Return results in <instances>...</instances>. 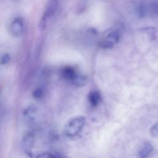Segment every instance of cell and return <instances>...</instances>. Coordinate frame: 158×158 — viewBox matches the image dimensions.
Listing matches in <instances>:
<instances>
[{
  "instance_id": "obj_2",
  "label": "cell",
  "mask_w": 158,
  "mask_h": 158,
  "mask_svg": "<svg viewBox=\"0 0 158 158\" xmlns=\"http://www.w3.org/2000/svg\"><path fill=\"white\" fill-rule=\"evenodd\" d=\"M120 38V32L117 30H114L110 32L106 37L101 41V46L104 48H112L117 44Z\"/></svg>"
},
{
  "instance_id": "obj_3",
  "label": "cell",
  "mask_w": 158,
  "mask_h": 158,
  "mask_svg": "<svg viewBox=\"0 0 158 158\" xmlns=\"http://www.w3.org/2000/svg\"><path fill=\"white\" fill-rule=\"evenodd\" d=\"M23 30V23L21 19L16 18L11 23L10 26V31L12 35L15 36H20Z\"/></svg>"
},
{
  "instance_id": "obj_1",
  "label": "cell",
  "mask_w": 158,
  "mask_h": 158,
  "mask_svg": "<svg viewBox=\"0 0 158 158\" xmlns=\"http://www.w3.org/2000/svg\"><path fill=\"white\" fill-rule=\"evenodd\" d=\"M86 118L83 116H77L67 122L64 127V133L68 137H74L83 128Z\"/></svg>"
},
{
  "instance_id": "obj_15",
  "label": "cell",
  "mask_w": 158,
  "mask_h": 158,
  "mask_svg": "<svg viewBox=\"0 0 158 158\" xmlns=\"http://www.w3.org/2000/svg\"><path fill=\"white\" fill-rule=\"evenodd\" d=\"M10 60V57L7 54L4 55L2 57V60H1V62L2 64H6Z\"/></svg>"
},
{
  "instance_id": "obj_12",
  "label": "cell",
  "mask_w": 158,
  "mask_h": 158,
  "mask_svg": "<svg viewBox=\"0 0 158 158\" xmlns=\"http://www.w3.org/2000/svg\"><path fill=\"white\" fill-rule=\"evenodd\" d=\"M37 108L35 106H30L24 110L25 115H30L36 112Z\"/></svg>"
},
{
  "instance_id": "obj_6",
  "label": "cell",
  "mask_w": 158,
  "mask_h": 158,
  "mask_svg": "<svg viewBox=\"0 0 158 158\" xmlns=\"http://www.w3.org/2000/svg\"><path fill=\"white\" fill-rule=\"evenodd\" d=\"M35 144V136L31 133H27L22 140V144L23 148L28 151L30 150Z\"/></svg>"
},
{
  "instance_id": "obj_14",
  "label": "cell",
  "mask_w": 158,
  "mask_h": 158,
  "mask_svg": "<svg viewBox=\"0 0 158 158\" xmlns=\"http://www.w3.org/2000/svg\"><path fill=\"white\" fill-rule=\"evenodd\" d=\"M151 8L152 12L156 14L157 15H158V2L157 1L152 2L151 6Z\"/></svg>"
},
{
  "instance_id": "obj_5",
  "label": "cell",
  "mask_w": 158,
  "mask_h": 158,
  "mask_svg": "<svg viewBox=\"0 0 158 158\" xmlns=\"http://www.w3.org/2000/svg\"><path fill=\"white\" fill-rule=\"evenodd\" d=\"M88 101L93 107H97L102 101L101 93L98 91H92L88 94Z\"/></svg>"
},
{
  "instance_id": "obj_11",
  "label": "cell",
  "mask_w": 158,
  "mask_h": 158,
  "mask_svg": "<svg viewBox=\"0 0 158 158\" xmlns=\"http://www.w3.org/2000/svg\"><path fill=\"white\" fill-rule=\"evenodd\" d=\"M149 131L152 137L158 138V122L155 123L153 125H152L149 130Z\"/></svg>"
},
{
  "instance_id": "obj_10",
  "label": "cell",
  "mask_w": 158,
  "mask_h": 158,
  "mask_svg": "<svg viewBox=\"0 0 158 158\" xmlns=\"http://www.w3.org/2000/svg\"><path fill=\"white\" fill-rule=\"evenodd\" d=\"M146 6L144 3H141L138 5V8H137V12L138 15L140 17H143L145 15L146 13Z\"/></svg>"
},
{
  "instance_id": "obj_4",
  "label": "cell",
  "mask_w": 158,
  "mask_h": 158,
  "mask_svg": "<svg viewBox=\"0 0 158 158\" xmlns=\"http://www.w3.org/2000/svg\"><path fill=\"white\" fill-rule=\"evenodd\" d=\"M154 148L152 144L146 141L143 144L138 151V156L139 158H147L153 151Z\"/></svg>"
},
{
  "instance_id": "obj_9",
  "label": "cell",
  "mask_w": 158,
  "mask_h": 158,
  "mask_svg": "<svg viewBox=\"0 0 158 158\" xmlns=\"http://www.w3.org/2000/svg\"><path fill=\"white\" fill-rule=\"evenodd\" d=\"M35 158H62V157L59 154L46 152H43L39 154Z\"/></svg>"
},
{
  "instance_id": "obj_13",
  "label": "cell",
  "mask_w": 158,
  "mask_h": 158,
  "mask_svg": "<svg viewBox=\"0 0 158 158\" xmlns=\"http://www.w3.org/2000/svg\"><path fill=\"white\" fill-rule=\"evenodd\" d=\"M43 94V91L41 88L36 89L33 93V95L35 98H40L42 97Z\"/></svg>"
},
{
  "instance_id": "obj_8",
  "label": "cell",
  "mask_w": 158,
  "mask_h": 158,
  "mask_svg": "<svg viewBox=\"0 0 158 158\" xmlns=\"http://www.w3.org/2000/svg\"><path fill=\"white\" fill-rule=\"evenodd\" d=\"M72 83L77 86H82L86 83V78L85 77L80 75H76L72 80Z\"/></svg>"
},
{
  "instance_id": "obj_7",
  "label": "cell",
  "mask_w": 158,
  "mask_h": 158,
  "mask_svg": "<svg viewBox=\"0 0 158 158\" xmlns=\"http://www.w3.org/2000/svg\"><path fill=\"white\" fill-rule=\"evenodd\" d=\"M76 73L73 68L70 67H66L62 70V75L63 77L69 80H71L75 77L76 75Z\"/></svg>"
}]
</instances>
